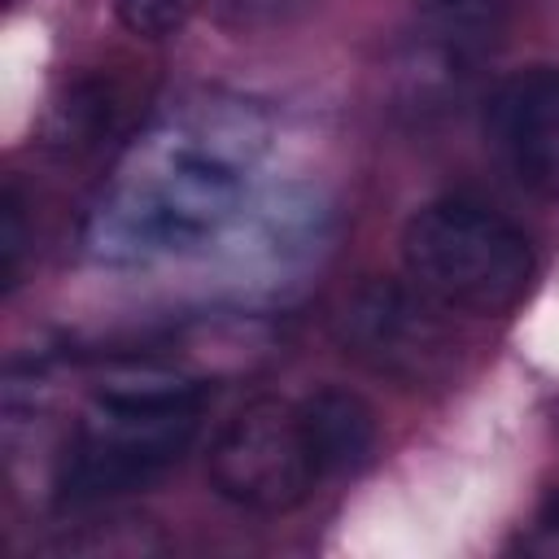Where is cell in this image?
<instances>
[{
  "mask_svg": "<svg viewBox=\"0 0 559 559\" xmlns=\"http://www.w3.org/2000/svg\"><path fill=\"white\" fill-rule=\"evenodd\" d=\"M323 480L358 472L376 454V411L349 389H319L297 402Z\"/></svg>",
  "mask_w": 559,
  "mask_h": 559,
  "instance_id": "52a82bcc",
  "label": "cell"
},
{
  "mask_svg": "<svg viewBox=\"0 0 559 559\" xmlns=\"http://www.w3.org/2000/svg\"><path fill=\"white\" fill-rule=\"evenodd\" d=\"M485 140L528 192L559 201V66H524L485 100Z\"/></svg>",
  "mask_w": 559,
  "mask_h": 559,
  "instance_id": "8992f818",
  "label": "cell"
},
{
  "mask_svg": "<svg viewBox=\"0 0 559 559\" xmlns=\"http://www.w3.org/2000/svg\"><path fill=\"white\" fill-rule=\"evenodd\" d=\"M201 0H114L118 22L140 39H166L188 26Z\"/></svg>",
  "mask_w": 559,
  "mask_h": 559,
  "instance_id": "9c48e42d",
  "label": "cell"
},
{
  "mask_svg": "<svg viewBox=\"0 0 559 559\" xmlns=\"http://www.w3.org/2000/svg\"><path fill=\"white\" fill-rule=\"evenodd\" d=\"M210 485L245 511L275 515L301 507L323 485V472L306 441L297 402L258 397L227 419L210 445Z\"/></svg>",
  "mask_w": 559,
  "mask_h": 559,
  "instance_id": "277c9868",
  "label": "cell"
},
{
  "mask_svg": "<svg viewBox=\"0 0 559 559\" xmlns=\"http://www.w3.org/2000/svg\"><path fill=\"white\" fill-rule=\"evenodd\" d=\"M402 266L445 310L507 314L515 310L537 275L528 236L498 210L441 197L419 205L402 227Z\"/></svg>",
  "mask_w": 559,
  "mask_h": 559,
  "instance_id": "3957f363",
  "label": "cell"
},
{
  "mask_svg": "<svg viewBox=\"0 0 559 559\" xmlns=\"http://www.w3.org/2000/svg\"><path fill=\"white\" fill-rule=\"evenodd\" d=\"M258 131L245 114H192L148 131L100 188L83 245L96 262L127 266L210 245L240 210Z\"/></svg>",
  "mask_w": 559,
  "mask_h": 559,
  "instance_id": "6da1fadb",
  "label": "cell"
},
{
  "mask_svg": "<svg viewBox=\"0 0 559 559\" xmlns=\"http://www.w3.org/2000/svg\"><path fill=\"white\" fill-rule=\"evenodd\" d=\"M22 245H26V231H22V201H17V188H4V201H0V280H4V288L17 284Z\"/></svg>",
  "mask_w": 559,
  "mask_h": 559,
  "instance_id": "30bf717a",
  "label": "cell"
},
{
  "mask_svg": "<svg viewBox=\"0 0 559 559\" xmlns=\"http://www.w3.org/2000/svg\"><path fill=\"white\" fill-rule=\"evenodd\" d=\"M415 13L441 52L476 57L502 39L515 0H415Z\"/></svg>",
  "mask_w": 559,
  "mask_h": 559,
  "instance_id": "ba28073f",
  "label": "cell"
},
{
  "mask_svg": "<svg viewBox=\"0 0 559 559\" xmlns=\"http://www.w3.org/2000/svg\"><path fill=\"white\" fill-rule=\"evenodd\" d=\"M441 310L445 306L415 284L406 288L393 280H371L345 297L336 332L371 371L424 384L445 376V367L454 362V332Z\"/></svg>",
  "mask_w": 559,
  "mask_h": 559,
  "instance_id": "5b68a950",
  "label": "cell"
},
{
  "mask_svg": "<svg viewBox=\"0 0 559 559\" xmlns=\"http://www.w3.org/2000/svg\"><path fill=\"white\" fill-rule=\"evenodd\" d=\"M205 384L157 362H127L109 371L61 463V498L96 502L127 493L166 472L197 437Z\"/></svg>",
  "mask_w": 559,
  "mask_h": 559,
  "instance_id": "7a4b0ae2",
  "label": "cell"
}]
</instances>
